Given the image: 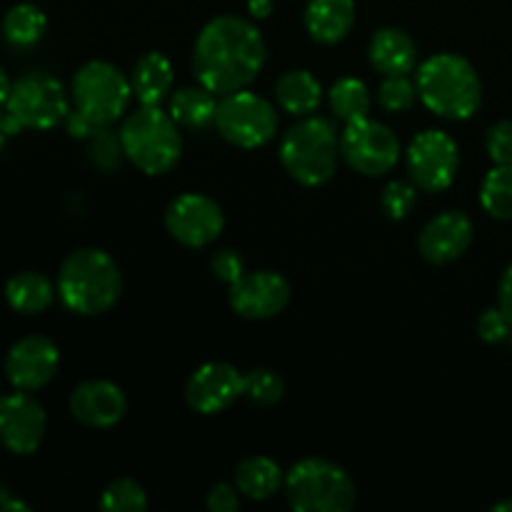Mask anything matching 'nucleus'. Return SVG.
I'll return each instance as SVG.
<instances>
[{
	"label": "nucleus",
	"mask_w": 512,
	"mask_h": 512,
	"mask_svg": "<svg viewBox=\"0 0 512 512\" xmlns=\"http://www.w3.org/2000/svg\"><path fill=\"white\" fill-rule=\"evenodd\" d=\"M478 335L485 343H503L512 335L510 320L505 318V313L500 308H490L480 315L478 320Z\"/></svg>",
	"instance_id": "nucleus-36"
},
{
	"label": "nucleus",
	"mask_w": 512,
	"mask_h": 512,
	"mask_svg": "<svg viewBox=\"0 0 512 512\" xmlns=\"http://www.w3.org/2000/svg\"><path fill=\"white\" fill-rule=\"evenodd\" d=\"M230 308L245 320H270L290 303V283L275 270L245 273L230 285Z\"/></svg>",
	"instance_id": "nucleus-14"
},
{
	"label": "nucleus",
	"mask_w": 512,
	"mask_h": 512,
	"mask_svg": "<svg viewBox=\"0 0 512 512\" xmlns=\"http://www.w3.org/2000/svg\"><path fill=\"white\" fill-rule=\"evenodd\" d=\"M285 498L295 512H348L358 500L353 478L325 458H305L285 475Z\"/></svg>",
	"instance_id": "nucleus-6"
},
{
	"label": "nucleus",
	"mask_w": 512,
	"mask_h": 512,
	"mask_svg": "<svg viewBox=\"0 0 512 512\" xmlns=\"http://www.w3.org/2000/svg\"><path fill=\"white\" fill-rule=\"evenodd\" d=\"M495 512H512V500H503V503H498L493 508Z\"/></svg>",
	"instance_id": "nucleus-43"
},
{
	"label": "nucleus",
	"mask_w": 512,
	"mask_h": 512,
	"mask_svg": "<svg viewBox=\"0 0 512 512\" xmlns=\"http://www.w3.org/2000/svg\"><path fill=\"white\" fill-rule=\"evenodd\" d=\"M410 180L423 193H440L453 185L460 168L458 143L443 130L418 133L405 153Z\"/></svg>",
	"instance_id": "nucleus-11"
},
{
	"label": "nucleus",
	"mask_w": 512,
	"mask_h": 512,
	"mask_svg": "<svg viewBox=\"0 0 512 512\" xmlns=\"http://www.w3.org/2000/svg\"><path fill=\"white\" fill-rule=\"evenodd\" d=\"M498 308L503 310L505 318L510 320L512 325V263L510 268L505 270L503 280H500V290H498Z\"/></svg>",
	"instance_id": "nucleus-38"
},
{
	"label": "nucleus",
	"mask_w": 512,
	"mask_h": 512,
	"mask_svg": "<svg viewBox=\"0 0 512 512\" xmlns=\"http://www.w3.org/2000/svg\"><path fill=\"white\" fill-rule=\"evenodd\" d=\"M0 512H30V505H25L23 500L15 498L13 490L0 485Z\"/></svg>",
	"instance_id": "nucleus-39"
},
{
	"label": "nucleus",
	"mask_w": 512,
	"mask_h": 512,
	"mask_svg": "<svg viewBox=\"0 0 512 512\" xmlns=\"http://www.w3.org/2000/svg\"><path fill=\"white\" fill-rule=\"evenodd\" d=\"M268 48L250 20L238 15L213 18L195 40L193 68L200 85L215 95H228L243 90L263 70Z\"/></svg>",
	"instance_id": "nucleus-1"
},
{
	"label": "nucleus",
	"mask_w": 512,
	"mask_h": 512,
	"mask_svg": "<svg viewBox=\"0 0 512 512\" xmlns=\"http://www.w3.org/2000/svg\"><path fill=\"white\" fill-rule=\"evenodd\" d=\"M20 125L15 123L13 118H10V113L5 108H0V148H3L5 145V140L8 138H13V135H18L20 133Z\"/></svg>",
	"instance_id": "nucleus-40"
},
{
	"label": "nucleus",
	"mask_w": 512,
	"mask_h": 512,
	"mask_svg": "<svg viewBox=\"0 0 512 512\" xmlns=\"http://www.w3.org/2000/svg\"><path fill=\"white\" fill-rule=\"evenodd\" d=\"M278 110L263 95L250 90H235L218 100L215 128L235 148H260L278 133Z\"/></svg>",
	"instance_id": "nucleus-8"
},
{
	"label": "nucleus",
	"mask_w": 512,
	"mask_h": 512,
	"mask_svg": "<svg viewBox=\"0 0 512 512\" xmlns=\"http://www.w3.org/2000/svg\"><path fill=\"white\" fill-rule=\"evenodd\" d=\"M210 270H213L215 278L223 280V283L230 288V285L238 283V280L245 275V263L235 250L225 248V250H218V253H213V258H210Z\"/></svg>",
	"instance_id": "nucleus-35"
},
{
	"label": "nucleus",
	"mask_w": 512,
	"mask_h": 512,
	"mask_svg": "<svg viewBox=\"0 0 512 512\" xmlns=\"http://www.w3.org/2000/svg\"><path fill=\"white\" fill-rule=\"evenodd\" d=\"M53 298V283L43 273H35V270H23V273L13 275L5 285V300H8L15 313L38 315L50 308Z\"/></svg>",
	"instance_id": "nucleus-24"
},
{
	"label": "nucleus",
	"mask_w": 512,
	"mask_h": 512,
	"mask_svg": "<svg viewBox=\"0 0 512 512\" xmlns=\"http://www.w3.org/2000/svg\"><path fill=\"white\" fill-rule=\"evenodd\" d=\"M243 398V375L223 360L205 363L185 385V403L198 415H218Z\"/></svg>",
	"instance_id": "nucleus-15"
},
{
	"label": "nucleus",
	"mask_w": 512,
	"mask_h": 512,
	"mask_svg": "<svg viewBox=\"0 0 512 512\" xmlns=\"http://www.w3.org/2000/svg\"><path fill=\"white\" fill-rule=\"evenodd\" d=\"M48 430V418L38 400L25 390L0 395V443L13 455H33Z\"/></svg>",
	"instance_id": "nucleus-13"
},
{
	"label": "nucleus",
	"mask_w": 512,
	"mask_h": 512,
	"mask_svg": "<svg viewBox=\"0 0 512 512\" xmlns=\"http://www.w3.org/2000/svg\"><path fill=\"white\" fill-rule=\"evenodd\" d=\"M208 508L213 512H235L240 508V490L238 485L228 483H215L208 490Z\"/></svg>",
	"instance_id": "nucleus-37"
},
{
	"label": "nucleus",
	"mask_w": 512,
	"mask_h": 512,
	"mask_svg": "<svg viewBox=\"0 0 512 512\" xmlns=\"http://www.w3.org/2000/svg\"><path fill=\"white\" fill-rule=\"evenodd\" d=\"M340 138L333 123L308 115L280 140V163L295 183L318 188L333 180L338 170Z\"/></svg>",
	"instance_id": "nucleus-5"
},
{
	"label": "nucleus",
	"mask_w": 512,
	"mask_h": 512,
	"mask_svg": "<svg viewBox=\"0 0 512 512\" xmlns=\"http://www.w3.org/2000/svg\"><path fill=\"white\" fill-rule=\"evenodd\" d=\"M70 98L73 110L88 118L95 128H108L128 110L133 85L123 70L108 60H90L73 75Z\"/></svg>",
	"instance_id": "nucleus-7"
},
{
	"label": "nucleus",
	"mask_w": 512,
	"mask_h": 512,
	"mask_svg": "<svg viewBox=\"0 0 512 512\" xmlns=\"http://www.w3.org/2000/svg\"><path fill=\"white\" fill-rule=\"evenodd\" d=\"M243 395L255 405H275L283 400L285 383L268 368L250 370L248 375H243Z\"/></svg>",
	"instance_id": "nucleus-30"
},
{
	"label": "nucleus",
	"mask_w": 512,
	"mask_h": 512,
	"mask_svg": "<svg viewBox=\"0 0 512 512\" xmlns=\"http://www.w3.org/2000/svg\"><path fill=\"white\" fill-rule=\"evenodd\" d=\"M275 100L290 115L308 118L323 100V88L310 70H288L275 83Z\"/></svg>",
	"instance_id": "nucleus-22"
},
{
	"label": "nucleus",
	"mask_w": 512,
	"mask_h": 512,
	"mask_svg": "<svg viewBox=\"0 0 512 512\" xmlns=\"http://www.w3.org/2000/svg\"><path fill=\"white\" fill-rule=\"evenodd\" d=\"M418 83L408 78V75H385L378 90L380 108L388 113H405L418 100Z\"/></svg>",
	"instance_id": "nucleus-31"
},
{
	"label": "nucleus",
	"mask_w": 512,
	"mask_h": 512,
	"mask_svg": "<svg viewBox=\"0 0 512 512\" xmlns=\"http://www.w3.org/2000/svg\"><path fill=\"white\" fill-rule=\"evenodd\" d=\"M10 88H13V83L8 80V73L0 68V108H5V103H8Z\"/></svg>",
	"instance_id": "nucleus-42"
},
{
	"label": "nucleus",
	"mask_w": 512,
	"mask_h": 512,
	"mask_svg": "<svg viewBox=\"0 0 512 512\" xmlns=\"http://www.w3.org/2000/svg\"><path fill=\"white\" fill-rule=\"evenodd\" d=\"M215 113H218V100H215L213 90H208L205 85H190V88H180L170 95V115L180 128H208L210 123H215Z\"/></svg>",
	"instance_id": "nucleus-23"
},
{
	"label": "nucleus",
	"mask_w": 512,
	"mask_h": 512,
	"mask_svg": "<svg viewBox=\"0 0 512 512\" xmlns=\"http://www.w3.org/2000/svg\"><path fill=\"white\" fill-rule=\"evenodd\" d=\"M328 98L330 108H333V113L338 115L343 123H355V120L360 118H368L370 105H373L368 85L358 78H340L338 83L330 88Z\"/></svg>",
	"instance_id": "nucleus-27"
},
{
	"label": "nucleus",
	"mask_w": 512,
	"mask_h": 512,
	"mask_svg": "<svg viewBox=\"0 0 512 512\" xmlns=\"http://www.w3.org/2000/svg\"><path fill=\"white\" fill-rule=\"evenodd\" d=\"M60 365V353L53 340L43 335H28L10 348L5 358V375L15 390L35 393L55 378Z\"/></svg>",
	"instance_id": "nucleus-16"
},
{
	"label": "nucleus",
	"mask_w": 512,
	"mask_h": 512,
	"mask_svg": "<svg viewBox=\"0 0 512 512\" xmlns=\"http://www.w3.org/2000/svg\"><path fill=\"white\" fill-rule=\"evenodd\" d=\"M470 243H473V223L468 215L458 210H445L435 215L425 223L418 238L420 255L433 265H448L463 258Z\"/></svg>",
	"instance_id": "nucleus-17"
},
{
	"label": "nucleus",
	"mask_w": 512,
	"mask_h": 512,
	"mask_svg": "<svg viewBox=\"0 0 512 512\" xmlns=\"http://www.w3.org/2000/svg\"><path fill=\"white\" fill-rule=\"evenodd\" d=\"M180 125L160 105H140L120 125V143L130 163L145 175H165L183 155Z\"/></svg>",
	"instance_id": "nucleus-4"
},
{
	"label": "nucleus",
	"mask_w": 512,
	"mask_h": 512,
	"mask_svg": "<svg viewBox=\"0 0 512 512\" xmlns=\"http://www.w3.org/2000/svg\"><path fill=\"white\" fill-rule=\"evenodd\" d=\"M165 228L185 248H208L223 233L225 215L208 195L185 193L165 210Z\"/></svg>",
	"instance_id": "nucleus-12"
},
{
	"label": "nucleus",
	"mask_w": 512,
	"mask_h": 512,
	"mask_svg": "<svg viewBox=\"0 0 512 512\" xmlns=\"http://www.w3.org/2000/svg\"><path fill=\"white\" fill-rule=\"evenodd\" d=\"M485 148L495 165H512V120H500L488 130Z\"/></svg>",
	"instance_id": "nucleus-34"
},
{
	"label": "nucleus",
	"mask_w": 512,
	"mask_h": 512,
	"mask_svg": "<svg viewBox=\"0 0 512 512\" xmlns=\"http://www.w3.org/2000/svg\"><path fill=\"white\" fill-rule=\"evenodd\" d=\"M480 203L490 218L512 220V165H495L485 175Z\"/></svg>",
	"instance_id": "nucleus-28"
},
{
	"label": "nucleus",
	"mask_w": 512,
	"mask_h": 512,
	"mask_svg": "<svg viewBox=\"0 0 512 512\" xmlns=\"http://www.w3.org/2000/svg\"><path fill=\"white\" fill-rule=\"evenodd\" d=\"M380 205H383L385 215L390 220H405L418 205V188L405 180H393V183L385 185L383 195H380Z\"/></svg>",
	"instance_id": "nucleus-32"
},
{
	"label": "nucleus",
	"mask_w": 512,
	"mask_h": 512,
	"mask_svg": "<svg viewBox=\"0 0 512 512\" xmlns=\"http://www.w3.org/2000/svg\"><path fill=\"white\" fill-rule=\"evenodd\" d=\"M368 58L378 73L383 75H408L418 65V45L405 30L380 28L370 38Z\"/></svg>",
	"instance_id": "nucleus-20"
},
{
	"label": "nucleus",
	"mask_w": 512,
	"mask_h": 512,
	"mask_svg": "<svg viewBox=\"0 0 512 512\" xmlns=\"http://www.w3.org/2000/svg\"><path fill=\"white\" fill-rule=\"evenodd\" d=\"M70 413L85 428H113L128 413V400L110 380H85L70 395Z\"/></svg>",
	"instance_id": "nucleus-18"
},
{
	"label": "nucleus",
	"mask_w": 512,
	"mask_h": 512,
	"mask_svg": "<svg viewBox=\"0 0 512 512\" xmlns=\"http://www.w3.org/2000/svg\"><path fill=\"white\" fill-rule=\"evenodd\" d=\"M90 160H93L98 168L113 170L115 165L120 163V155L123 153V143H120V133L115 135L113 130L98 128L93 135H90Z\"/></svg>",
	"instance_id": "nucleus-33"
},
{
	"label": "nucleus",
	"mask_w": 512,
	"mask_h": 512,
	"mask_svg": "<svg viewBox=\"0 0 512 512\" xmlns=\"http://www.w3.org/2000/svg\"><path fill=\"white\" fill-rule=\"evenodd\" d=\"M130 85L140 105H160L173 90V65L163 53L150 50L135 63Z\"/></svg>",
	"instance_id": "nucleus-21"
},
{
	"label": "nucleus",
	"mask_w": 512,
	"mask_h": 512,
	"mask_svg": "<svg viewBox=\"0 0 512 512\" xmlns=\"http://www.w3.org/2000/svg\"><path fill=\"white\" fill-rule=\"evenodd\" d=\"M5 110L20 128L30 130L55 128L70 113L68 95L60 80L43 70H33L15 80Z\"/></svg>",
	"instance_id": "nucleus-9"
},
{
	"label": "nucleus",
	"mask_w": 512,
	"mask_h": 512,
	"mask_svg": "<svg viewBox=\"0 0 512 512\" xmlns=\"http://www.w3.org/2000/svg\"><path fill=\"white\" fill-rule=\"evenodd\" d=\"M45 28H48V18L33 3L13 5L3 18V35L15 48H30V45L38 43Z\"/></svg>",
	"instance_id": "nucleus-26"
},
{
	"label": "nucleus",
	"mask_w": 512,
	"mask_h": 512,
	"mask_svg": "<svg viewBox=\"0 0 512 512\" xmlns=\"http://www.w3.org/2000/svg\"><path fill=\"white\" fill-rule=\"evenodd\" d=\"M248 10L253 18L263 20L273 13V0H248Z\"/></svg>",
	"instance_id": "nucleus-41"
},
{
	"label": "nucleus",
	"mask_w": 512,
	"mask_h": 512,
	"mask_svg": "<svg viewBox=\"0 0 512 512\" xmlns=\"http://www.w3.org/2000/svg\"><path fill=\"white\" fill-rule=\"evenodd\" d=\"M340 158L360 175L378 178L390 173L400 160V140L385 123L360 118L345 123L340 135Z\"/></svg>",
	"instance_id": "nucleus-10"
},
{
	"label": "nucleus",
	"mask_w": 512,
	"mask_h": 512,
	"mask_svg": "<svg viewBox=\"0 0 512 512\" xmlns=\"http://www.w3.org/2000/svg\"><path fill=\"white\" fill-rule=\"evenodd\" d=\"M100 510L105 512H145L148 510V493L143 485L130 478L113 480L100 495Z\"/></svg>",
	"instance_id": "nucleus-29"
},
{
	"label": "nucleus",
	"mask_w": 512,
	"mask_h": 512,
	"mask_svg": "<svg viewBox=\"0 0 512 512\" xmlns=\"http://www.w3.org/2000/svg\"><path fill=\"white\" fill-rule=\"evenodd\" d=\"M418 95L440 118L465 120L483 103V83L468 60L438 53L418 68Z\"/></svg>",
	"instance_id": "nucleus-3"
},
{
	"label": "nucleus",
	"mask_w": 512,
	"mask_h": 512,
	"mask_svg": "<svg viewBox=\"0 0 512 512\" xmlns=\"http://www.w3.org/2000/svg\"><path fill=\"white\" fill-rule=\"evenodd\" d=\"M123 293L118 263L100 248H78L63 260L58 273V295L75 315L108 313Z\"/></svg>",
	"instance_id": "nucleus-2"
},
{
	"label": "nucleus",
	"mask_w": 512,
	"mask_h": 512,
	"mask_svg": "<svg viewBox=\"0 0 512 512\" xmlns=\"http://www.w3.org/2000/svg\"><path fill=\"white\" fill-rule=\"evenodd\" d=\"M283 483L280 465L265 455L240 460L238 468H235V485H238L240 495L250 500H270Z\"/></svg>",
	"instance_id": "nucleus-25"
},
{
	"label": "nucleus",
	"mask_w": 512,
	"mask_h": 512,
	"mask_svg": "<svg viewBox=\"0 0 512 512\" xmlns=\"http://www.w3.org/2000/svg\"><path fill=\"white\" fill-rule=\"evenodd\" d=\"M355 23V0H308L305 30L320 45H335L348 38Z\"/></svg>",
	"instance_id": "nucleus-19"
}]
</instances>
